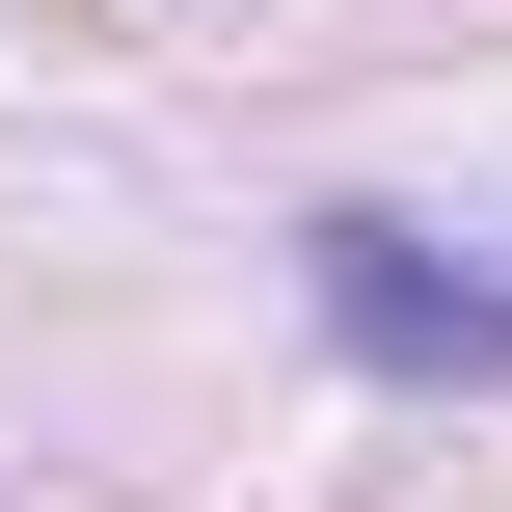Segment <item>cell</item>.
<instances>
[{"label":"cell","instance_id":"1","mask_svg":"<svg viewBox=\"0 0 512 512\" xmlns=\"http://www.w3.org/2000/svg\"><path fill=\"white\" fill-rule=\"evenodd\" d=\"M297 297L351 378H512V270L432 243V216H297Z\"/></svg>","mask_w":512,"mask_h":512}]
</instances>
